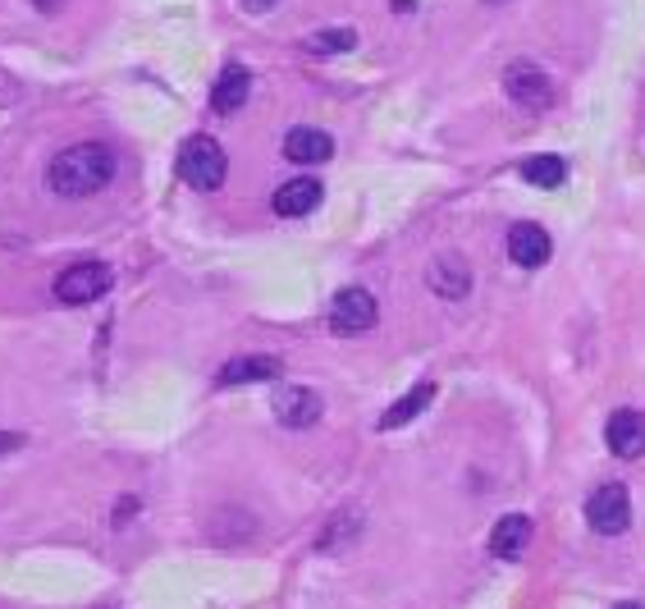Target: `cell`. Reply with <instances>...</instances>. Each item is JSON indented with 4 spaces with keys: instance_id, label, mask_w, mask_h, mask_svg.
<instances>
[{
    "instance_id": "6da1fadb",
    "label": "cell",
    "mask_w": 645,
    "mask_h": 609,
    "mask_svg": "<svg viewBox=\"0 0 645 609\" xmlns=\"http://www.w3.org/2000/svg\"><path fill=\"white\" fill-rule=\"evenodd\" d=\"M115 170H119V161H115V151L106 142H78V147L60 151V157L51 161L46 189L55 197H92V193H101L110 184Z\"/></svg>"
},
{
    "instance_id": "7a4b0ae2",
    "label": "cell",
    "mask_w": 645,
    "mask_h": 609,
    "mask_svg": "<svg viewBox=\"0 0 645 609\" xmlns=\"http://www.w3.org/2000/svg\"><path fill=\"white\" fill-rule=\"evenodd\" d=\"M179 174H183V184L197 189V193H215L225 184V174H229V161H225V151L215 138H189L179 147Z\"/></svg>"
},
{
    "instance_id": "3957f363",
    "label": "cell",
    "mask_w": 645,
    "mask_h": 609,
    "mask_svg": "<svg viewBox=\"0 0 645 609\" xmlns=\"http://www.w3.org/2000/svg\"><path fill=\"white\" fill-rule=\"evenodd\" d=\"M587 523L600 536H623L627 523H632V495H627V485H619V481L595 485L591 500H587Z\"/></svg>"
},
{
    "instance_id": "277c9868",
    "label": "cell",
    "mask_w": 645,
    "mask_h": 609,
    "mask_svg": "<svg viewBox=\"0 0 645 609\" xmlns=\"http://www.w3.org/2000/svg\"><path fill=\"white\" fill-rule=\"evenodd\" d=\"M110 266L101 261H74L55 276V298L65 302V308H83V302H97L106 289H110Z\"/></svg>"
},
{
    "instance_id": "5b68a950",
    "label": "cell",
    "mask_w": 645,
    "mask_h": 609,
    "mask_svg": "<svg viewBox=\"0 0 645 609\" xmlns=\"http://www.w3.org/2000/svg\"><path fill=\"white\" fill-rule=\"evenodd\" d=\"M504 93H508L517 106L545 110L549 101H555V83H549V74H545L540 65H531V60H513L508 74H504Z\"/></svg>"
},
{
    "instance_id": "8992f818",
    "label": "cell",
    "mask_w": 645,
    "mask_h": 609,
    "mask_svg": "<svg viewBox=\"0 0 645 609\" xmlns=\"http://www.w3.org/2000/svg\"><path fill=\"white\" fill-rule=\"evenodd\" d=\"M376 321H380V308H376V298L366 293V289L334 293V302H330V325L340 330V334H362V330H372Z\"/></svg>"
},
{
    "instance_id": "52a82bcc",
    "label": "cell",
    "mask_w": 645,
    "mask_h": 609,
    "mask_svg": "<svg viewBox=\"0 0 645 609\" xmlns=\"http://www.w3.org/2000/svg\"><path fill=\"white\" fill-rule=\"evenodd\" d=\"M321 413H325L321 394L307 389V385H289V389L275 394V421L289 426V431H302V426L321 421Z\"/></svg>"
},
{
    "instance_id": "ba28073f",
    "label": "cell",
    "mask_w": 645,
    "mask_h": 609,
    "mask_svg": "<svg viewBox=\"0 0 645 609\" xmlns=\"http://www.w3.org/2000/svg\"><path fill=\"white\" fill-rule=\"evenodd\" d=\"M604 440L619 459H641L645 453V413L636 408H619L609 421H604Z\"/></svg>"
},
{
    "instance_id": "9c48e42d",
    "label": "cell",
    "mask_w": 645,
    "mask_h": 609,
    "mask_svg": "<svg viewBox=\"0 0 645 609\" xmlns=\"http://www.w3.org/2000/svg\"><path fill=\"white\" fill-rule=\"evenodd\" d=\"M430 289H436L440 298L458 302V298H467L472 293V266L467 257H458V253H440L436 261H430Z\"/></svg>"
},
{
    "instance_id": "30bf717a",
    "label": "cell",
    "mask_w": 645,
    "mask_h": 609,
    "mask_svg": "<svg viewBox=\"0 0 645 609\" xmlns=\"http://www.w3.org/2000/svg\"><path fill=\"white\" fill-rule=\"evenodd\" d=\"M549 253H555V243H549V234H545L536 221H517V225L508 229V257H513L517 266L536 270V266L549 261Z\"/></svg>"
},
{
    "instance_id": "8fae6325",
    "label": "cell",
    "mask_w": 645,
    "mask_h": 609,
    "mask_svg": "<svg viewBox=\"0 0 645 609\" xmlns=\"http://www.w3.org/2000/svg\"><path fill=\"white\" fill-rule=\"evenodd\" d=\"M531 545V517L527 513H504L495 532H490V555L495 559H522V551Z\"/></svg>"
},
{
    "instance_id": "7c38bea8",
    "label": "cell",
    "mask_w": 645,
    "mask_h": 609,
    "mask_svg": "<svg viewBox=\"0 0 645 609\" xmlns=\"http://www.w3.org/2000/svg\"><path fill=\"white\" fill-rule=\"evenodd\" d=\"M284 157H289L293 165H321V161L334 157V142H330L325 129H307V125H298V129L284 133Z\"/></svg>"
},
{
    "instance_id": "4fadbf2b",
    "label": "cell",
    "mask_w": 645,
    "mask_h": 609,
    "mask_svg": "<svg viewBox=\"0 0 645 609\" xmlns=\"http://www.w3.org/2000/svg\"><path fill=\"white\" fill-rule=\"evenodd\" d=\"M321 179H312V174H298V179H289V184H280L275 189V211L280 216H307V211H316L321 206Z\"/></svg>"
},
{
    "instance_id": "5bb4252c",
    "label": "cell",
    "mask_w": 645,
    "mask_h": 609,
    "mask_svg": "<svg viewBox=\"0 0 645 609\" xmlns=\"http://www.w3.org/2000/svg\"><path fill=\"white\" fill-rule=\"evenodd\" d=\"M280 376V357L270 353H248V357H229L221 367V385H257V381H275Z\"/></svg>"
},
{
    "instance_id": "9a60e30c",
    "label": "cell",
    "mask_w": 645,
    "mask_h": 609,
    "mask_svg": "<svg viewBox=\"0 0 645 609\" xmlns=\"http://www.w3.org/2000/svg\"><path fill=\"white\" fill-rule=\"evenodd\" d=\"M248 93H252V74L243 65H225V74L215 78V87H211V110L215 115H234L243 101H248Z\"/></svg>"
},
{
    "instance_id": "2e32d148",
    "label": "cell",
    "mask_w": 645,
    "mask_h": 609,
    "mask_svg": "<svg viewBox=\"0 0 645 609\" xmlns=\"http://www.w3.org/2000/svg\"><path fill=\"white\" fill-rule=\"evenodd\" d=\"M430 399H436V385H430V381H426V385H412V389L404 394V399H398V404L380 417V431H398V426H408Z\"/></svg>"
},
{
    "instance_id": "e0dca14e",
    "label": "cell",
    "mask_w": 645,
    "mask_h": 609,
    "mask_svg": "<svg viewBox=\"0 0 645 609\" xmlns=\"http://www.w3.org/2000/svg\"><path fill=\"white\" fill-rule=\"evenodd\" d=\"M522 179L536 189H559L568 179V165H563V157H531V161H522Z\"/></svg>"
},
{
    "instance_id": "ac0fdd59",
    "label": "cell",
    "mask_w": 645,
    "mask_h": 609,
    "mask_svg": "<svg viewBox=\"0 0 645 609\" xmlns=\"http://www.w3.org/2000/svg\"><path fill=\"white\" fill-rule=\"evenodd\" d=\"M357 532H362V513H357V509L334 513V523L321 532V551H340V545H348Z\"/></svg>"
},
{
    "instance_id": "d6986e66",
    "label": "cell",
    "mask_w": 645,
    "mask_h": 609,
    "mask_svg": "<svg viewBox=\"0 0 645 609\" xmlns=\"http://www.w3.org/2000/svg\"><path fill=\"white\" fill-rule=\"evenodd\" d=\"M353 46H357V33H353V28H330V33L307 38V51H316V55H330V51H353Z\"/></svg>"
},
{
    "instance_id": "ffe728a7",
    "label": "cell",
    "mask_w": 645,
    "mask_h": 609,
    "mask_svg": "<svg viewBox=\"0 0 645 609\" xmlns=\"http://www.w3.org/2000/svg\"><path fill=\"white\" fill-rule=\"evenodd\" d=\"M19 445H23L19 431H0V453H10V449H19Z\"/></svg>"
},
{
    "instance_id": "44dd1931",
    "label": "cell",
    "mask_w": 645,
    "mask_h": 609,
    "mask_svg": "<svg viewBox=\"0 0 645 609\" xmlns=\"http://www.w3.org/2000/svg\"><path fill=\"white\" fill-rule=\"evenodd\" d=\"M138 509V500H119V513H115V523H125V517Z\"/></svg>"
},
{
    "instance_id": "7402d4cb",
    "label": "cell",
    "mask_w": 645,
    "mask_h": 609,
    "mask_svg": "<svg viewBox=\"0 0 645 609\" xmlns=\"http://www.w3.org/2000/svg\"><path fill=\"white\" fill-rule=\"evenodd\" d=\"M243 6H248V10H252V14H266V10H270V6H275V0H243Z\"/></svg>"
},
{
    "instance_id": "603a6c76",
    "label": "cell",
    "mask_w": 645,
    "mask_h": 609,
    "mask_svg": "<svg viewBox=\"0 0 645 609\" xmlns=\"http://www.w3.org/2000/svg\"><path fill=\"white\" fill-rule=\"evenodd\" d=\"M33 6H37V10H42V14H55V10H60V6H65V0H33Z\"/></svg>"
},
{
    "instance_id": "cb8c5ba5",
    "label": "cell",
    "mask_w": 645,
    "mask_h": 609,
    "mask_svg": "<svg viewBox=\"0 0 645 609\" xmlns=\"http://www.w3.org/2000/svg\"><path fill=\"white\" fill-rule=\"evenodd\" d=\"M619 609H645V605H632V600H627V605H619Z\"/></svg>"
}]
</instances>
